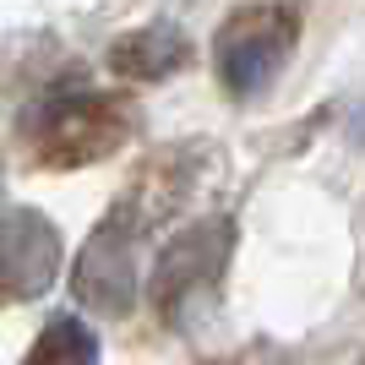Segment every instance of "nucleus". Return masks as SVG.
Returning <instances> with one entry per match:
<instances>
[{
    "label": "nucleus",
    "mask_w": 365,
    "mask_h": 365,
    "mask_svg": "<svg viewBox=\"0 0 365 365\" xmlns=\"http://www.w3.org/2000/svg\"><path fill=\"white\" fill-rule=\"evenodd\" d=\"M300 44V11L284 0H262V6H240L213 38L218 76L235 98H251L284 71V61Z\"/></svg>",
    "instance_id": "f257e3e1"
},
{
    "label": "nucleus",
    "mask_w": 365,
    "mask_h": 365,
    "mask_svg": "<svg viewBox=\"0 0 365 365\" xmlns=\"http://www.w3.org/2000/svg\"><path fill=\"white\" fill-rule=\"evenodd\" d=\"M71 289L93 317H125L137 305V218H131L125 202L88 235L71 273Z\"/></svg>",
    "instance_id": "f03ea898"
},
{
    "label": "nucleus",
    "mask_w": 365,
    "mask_h": 365,
    "mask_svg": "<svg viewBox=\"0 0 365 365\" xmlns=\"http://www.w3.org/2000/svg\"><path fill=\"white\" fill-rule=\"evenodd\" d=\"M125 109L109 98H61V104L38 109L33 125V148L49 169H82L98 164L109 153H120L125 142Z\"/></svg>",
    "instance_id": "7ed1b4c3"
},
{
    "label": "nucleus",
    "mask_w": 365,
    "mask_h": 365,
    "mask_svg": "<svg viewBox=\"0 0 365 365\" xmlns=\"http://www.w3.org/2000/svg\"><path fill=\"white\" fill-rule=\"evenodd\" d=\"M229 240H235V229L218 218V224L180 229V235L158 251V267H153V300H158L164 322H180L185 305L218 284L224 257H229Z\"/></svg>",
    "instance_id": "20e7f679"
},
{
    "label": "nucleus",
    "mask_w": 365,
    "mask_h": 365,
    "mask_svg": "<svg viewBox=\"0 0 365 365\" xmlns=\"http://www.w3.org/2000/svg\"><path fill=\"white\" fill-rule=\"evenodd\" d=\"M61 229L38 207H11L0 213V294L6 300H38L61 278Z\"/></svg>",
    "instance_id": "39448f33"
},
{
    "label": "nucleus",
    "mask_w": 365,
    "mask_h": 365,
    "mask_svg": "<svg viewBox=\"0 0 365 365\" xmlns=\"http://www.w3.org/2000/svg\"><path fill=\"white\" fill-rule=\"evenodd\" d=\"M180 66H191V38L180 22H148V28L120 33L109 44V71L125 82H158Z\"/></svg>",
    "instance_id": "423d86ee"
},
{
    "label": "nucleus",
    "mask_w": 365,
    "mask_h": 365,
    "mask_svg": "<svg viewBox=\"0 0 365 365\" xmlns=\"http://www.w3.org/2000/svg\"><path fill=\"white\" fill-rule=\"evenodd\" d=\"M22 365H98V338L82 317H55Z\"/></svg>",
    "instance_id": "0eeeda50"
}]
</instances>
